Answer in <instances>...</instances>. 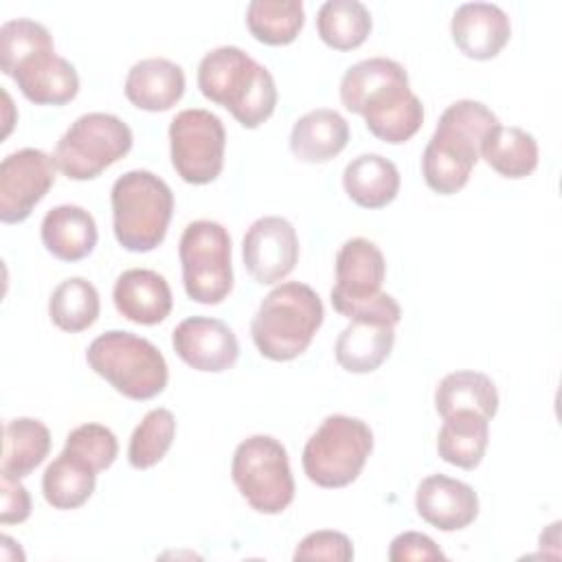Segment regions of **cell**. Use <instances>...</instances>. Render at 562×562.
Masks as SVG:
<instances>
[{"label": "cell", "instance_id": "obj_26", "mask_svg": "<svg viewBox=\"0 0 562 562\" xmlns=\"http://www.w3.org/2000/svg\"><path fill=\"white\" fill-rule=\"evenodd\" d=\"M435 408L441 417L457 411H474L492 419L498 411V391L481 371H452L435 389Z\"/></svg>", "mask_w": 562, "mask_h": 562}, {"label": "cell", "instance_id": "obj_39", "mask_svg": "<svg viewBox=\"0 0 562 562\" xmlns=\"http://www.w3.org/2000/svg\"><path fill=\"white\" fill-rule=\"evenodd\" d=\"M0 492H2V509H0V522H24L31 514V496L26 487L20 483V479H13L9 474L0 476Z\"/></svg>", "mask_w": 562, "mask_h": 562}, {"label": "cell", "instance_id": "obj_28", "mask_svg": "<svg viewBox=\"0 0 562 562\" xmlns=\"http://www.w3.org/2000/svg\"><path fill=\"white\" fill-rule=\"evenodd\" d=\"M50 450L48 428L33 417H18L4 424L2 439V474L13 479L29 476Z\"/></svg>", "mask_w": 562, "mask_h": 562}, {"label": "cell", "instance_id": "obj_36", "mask_svg": "<svg viewBox=\"0 0 562 562\" xmlns=\"http://www.w3.org/2000/svg\"><path fill=\"white\" fill-rule=\"evenodd\" d=\"M61 452L81 461L90 470L101 472L114 463L119 454V441L114 432L101 424H81L68 432Z\"/></svg>", "mask_w": 562, "mask_h": 562}, {"label": "cell", "instance_id": "obj_38", "mask_svg": "<svg viewBox=\"0 0 562 562\" xmlns=\"http://www.w3.org/2000/svg\"><path fill=\"white\" fill-rule=\"evenodd\" d=\"M391 562H406V560H446L443 551L435 544L432 538L419 531H404L393 538L389 549Z\"/></svg>", "mask_w": 562, "mask_h": 562}, {"label": "cell", "instance_id": "obj_24", "mask_svg": "<svg viewBox=\"0 0 562 562\" xmlns=\"http://www.w3.org/2000/svg\"><path fill=\"white\" fill-rule=\"evenodd\" d=\"M342 187L358 206L382 209L391 204L400 191V171L380 154H362L345 167Z\"/></svg>", "mask_w": 562, "mask_h": 562}, {"label": "cell", "instance_id": "obj_17", "mask_svg": "<svg viewBox=\"0 0 562 562\" xmlns=\"http://www.w3.org/2000/svg\"><path fill=\"white\" fill-rule=\"evenodd\" d=\"M450 33L465 57L485 61L505 48L512 24L507 13L492 2H465L454 11Z\"/></svg>", "mask_w": 562, "mask_h": 562}, {"label": "cell", "instance_id": "obj_20", "mask_svg": "<svg viewBox=\"0 0 562 562\" xmlns=\"http://www.w3.org/2000/svg\"><path fill=\"white\" fill-rule=\"evenodd\" d=\"M184 94V70L165 57L136 61L125 77V97L145 112H165Z\"/></svg>", "mask_w": 562, "mask_h": 562}, {"label": "cell", "instance_id": "obj_14", "mask_svg": "<svg viewBox=\"0 0 562 562\" xmlns=\"http://www.w3.org/2000/svg\"><path fill=\"white\" fill-rule=\"evenodd\" d=\"M358 114L375 138L391 145L406 143L424 123V105L408 88V77H404V81H389L373 90L358 108Z\"/></svg>", "mask_w": 562, "mask_h": 562}, {"label": "cell", "instance_id": "obj_3", "mask_svg": "<svg viewBox=\"0 0 562 562\" xmlns=\"http://www.w3.org/2000/svg\"><path fill=\"white\" fill-rule=\"evenodd\" d=\"M321 296L305 283L288 281L268 292L250 321L257 351L274 362L299 358L323 325Z\"/></svg>", "mask_w": 562, "mask_h": 562}, {"label": "cell", "instance_id": "obj_4", "mask_svg": "<svg viewBox=\"0 0 562 562\" xmlns=\"http://www.w3.org/2000/svg\"><path fill=\"white\" fill-rule=\"evenodd\" d=\"M110 200L114 237L125 250L149 252L162 244L173 213V193L162 178L127 171L114 180Z\"/></svg>", "mask_w": 562, "mask_h": 562}, {"label": "cell", "instance_id": "obj_27", "mask_svg": "<svg viewBox=\"0 0 562 562\" xmlns=\"http://www.w3.org/2000/svg\"><path fill=\"white\" fill-rule=\"evenodd\" d=\"M481 158L503 178H527L538 167V143L522 127L498 123L481 143Z\"/></svg>", "mask_w": 562, "mask_h": 562}, {"label": "cell", "instance_id": "obj_23", "mask_svg": "<svg viewBox=\"0 0 562 562\" xmlns=\"http://www.w3.org/2000/svg\"><path fill=\"white\" fill-rule=\"evenodd\" d=\"M349 140L347 121L329 108H318L303 114L290 134V151L301 162H327L336 158Z\"/></svg>", "mask_w": 562, "mask_h": 562}, {"label": "cell", "instance_id": "obj_8", "mask_svg": "<svg viewBox=\"0 0 562 562\" xmlns=\"http://www.w3.org/2000/svg\"><path fill=\"white\" fill-rule=\"evenodd\" d=\"M231 476L246 503L259 514H281L294 501L288 450L270 435H252L235 448Z\"/></svg>", "mask_w": 562, "mask_h": 562}, {"label": "cell", "instance_id": "obj_25", "mask_svg": "<svg viewBox=\"0 0 562 562\" xmlns=\"http://www.w3.org/2000/svg\"><path fill=\"white\" fill-rule=\"evenodd\" d=\"M490 419L474 411H457L443 417V426L437 435L439 457L457 468L474 470L487 450Z\"/></svg>", "mask_w": 562, "mask_h": 562}, {"label": "cell", "instance_id": "obj_19", "mask_svg": "<svg viewBox=\"0 0 562 562\" xmlns=\"http://www.w3.org/2000/svg\"><path fill=\"white\" fill-rule=\"evenodd\" d=\"M112 299L119 314L136 325H158L173 307L169 283L147 268H130L119 274Z\"/></svg>", "mask_w": 562, "mask_h": 562}, {"label": "cell", "instance_id": "obj_33", "mask_svg": "<svg viewBox=\"0 0 562 562\" xmlns=\"http://www.w3.org/2000/svg\"><path fill=\"white\" fill-rule=\"evenodd\" d=\"M176 437V417L167 408L149 411L140 424L134 428L127 446V461L136 470H147L156 465Z\"/></svg>", "mask_w": 562, "mask_h": 562}, {"label": "cell", "instance_id": "obj_9", "mask_svg": "<svg viewBox=\"0 0 562 562\" xmlns=\"http://www.w3.org/2000/svg\"><path fill=\"white\" fill-rule=\"evenodd\" d=\"M132 130L114 114L88 112L57 140L53 160L70 180H92L132 149Z\"/></svg>", "mask_w": 562, "mask_h": 562}, {"label": "cell", "instance_id": "obj_21", "mask_svg": "<svg viewBox=\"0 0 562 562\" xmlns=\"http://www.w3.org/2000/svg\"><path fill=\"white\" fill-rule=\"evenodd\" d=\"M393 342L395 325L356 318L338 334L334 356L349 373H371L391 356Z\"/></svg>", "mask_w": 562, "mask_h": 562}, {"label": "cell", "instance_id": "obj_11", "mask_svg": "<svg viewBox=\"0 0 562 562\" xmlns=\"http://www.w3.org/2000/svg\"><path fill=\"white\" fill-rule=\"evenodd\" d=\"M169 147L171 165L184 182L209 184L224 167V123L202 108L182 110L169 125Z\"/></svg>", "mask_w": 562, "mask_h": 562}, {"label": "cell", "instance_id": "obj_15", "mask_svg": "<svg viewBox=\"0 0 562 562\" xmlns=\"http://www.w3.org/2000/svg\"><path fill=\"white\" fill-rule=\"evenodd\" d=\"M176 353L195 371L222 373L237 362L239 342L233 329L209 316H191L178 323L171 334Z\"/></svg>", "mask_w": 562, "mask_h": 562}, {"label": "cell", "instance_id": "obj_12", "mask_svg": "<svg viewBox=\"0 0 562 562\" xmlns=\"http://www.w3.org/2000/svg\"><path fill=\"white\" fill-rule=\"evenodd\" d=\"M55 160L42 149L24 147L9 154L0 165V220L24 222L35 204L55 184Z\"/></svg>", "mask_w": 562, "mask_h": 562}, {"label": "cell", "instance_id": "obj_22", "mask_svg": "<svg viewBox=\"0 0 562 562\" xmlns=\"http://www.w3.org/2000/svg\"><path fill=\"white\" fill-rule=\"evenodd\" d=\"M94 217L77 204H59L42 220V244L61 261H79L97 246Z\"/></svg>", "mask_w": 562, "mask_h": 562}, {"label": "cell", "instance_id": "obj_10", "mask_svg": "<svg viewBox=\"0 0 562 562\" xmlns=\"http://www.w3.org/2000/svg\"><path fill=\"white\" fill-rule=\"evenodd\" d=\"M182 285L191 301L202 305L222 303L233 290L231 235L211 220L191 222L180 237Z\"/></svg>", "mask_w": 562, "mask_h": 562}, {"label": "cell", "instance_id": "obj_37", "mask_svg": "<svg viewBox=\"0 0 562 562\" xmlns=\"http://www.w3.org/2000/svg\"><path fill=\"white\" fill-rule=\"evenodd\" d=\"M353 558L351 540L331 529H321L307 533L299 547L294 549V560H334V562H349Z\"/></svg>", "mask_w": 562, "mask_h": 562}, {"label": "cell", "instance_id": "obj_29", "mask_svg": "<svg viewBox=\"0 0 562 562\" xmlns=\"http://www.w3.org/2000/svg\"><path fill=\"white\" fill-rule=\"evenodd\" d=\"M321 40L334 50H353L371 33V13L358 0H327L316 15Z\"/></svg>", "mask_w": 562, "mask_h": 562}, {"label": "cell", "instance_id": "obj_30", "mask_svg": "<svg viewBox=\"0 0 562 562\" xmlns=\"http://www.w3.org/2000/svg\"><path fill=\"white\" fill-rule=\"evenodd\" d=\"M305 22L301 0H252L246 24L255 40L268 46H285L296 40Z\"/></svg>", "mask_w": 562, "mask_h": 562}, {"label": "cell", "instance_id": "obj_18", "mask_svg": "<svg viewBox=\"0 0 562 562\" xmlns=\"http://www.w3.org/2000/svg\"><path fill=\"white\" fill-rule=\"evenodd\" d=\"M11 79L35 105H64L79 92V75L75 66L55 55V48L42 50L20 64Z\"/></svg>", "mask_w": 562, "mask_h": 562}, {"label": "cell", "instance_id": "obj_35", "mask_svg": "<svg viewBox=\"0 0 562 562\" xmlns=\"http://www.w3.org/2000/svg\"><path fill=\"white\" fill-rule=\"evenodd\" d=\"M408 77L402 64L386 57H369L347 68L340 79V101L349 112H358L360 103L380 86Z\"/></svg>", "mask_w": 562, "mask_h": 562}, {"label": "cell", "instance_id": "obj_16", "mask_svg": "<svg viewBox=\"0 0 562 562\" xmlns=\"http://www.w3.org/2000/svg\"><path fill=\"white\" fill-rule=\"evenodd\" d=\"M417 514L439 531H459L474 522L479 514L476 492L446 474L426 476L415 494Z\"/></svg>", "mask_w": 562, "mask_h": 562}, {"label": "cell", "instance_id": "obj_32", "mask_svg": "<svg viewBox=\"0 0 562 562\" xmlns=\"http://www.w3.org/2000/svg\"><path fill=\"white\" fill-rule=\"evenodd\" d=\"M101 301L97 288L83 277H70L61 281L48 299L50 321L70 334L83 331L99 318Z\"/></svg>", "mask_w": 562, "mask_h": 562}, {"label": "cell", "instance_id": "obj_31", "mask_svg": "<svg viewBox=\"0 0 562 562\" xmlns=\"http://www.w3.org/2000/svg\"><path fill=\"white\" fill-rule=\"evenodd\" d=\"M97 472L72 459L66 452L48 463L42 476V492L50 507L55 509H77L94 492Z\"/></svg>", "mask_w": 562, "mask_h": 562}, {"label": "cell", "instance_id": "obj_7", "mask_svg": "<svg viewBox=\"0 0 562 562\" xmlns=\"http://www.w3.org/2000/svg\"><path fill=\"white\" fill-rule=\"evenodd\" d=\"M373 450L371 428L349 415H329L303 448V470L318 487H345L358 479Z\"/></svg>", "mask_w": 562, "mask_h": 562}, {"label": "cell", "instance_id": "obj_34", "mask_svg": "<svg viewBox=\"0 0 562 562\" xmlns=\"http://www.w3.org/2000/svg\"><path fill=\"white\" fill-rule=\"evenodd\" d=\"M55 48L48 29L35 20L18 18L0 26V68L7 77L33 55Z\"/></svg>", "mask_w": 562, "mask_h": 562}, {"label": "cell", "instance_id": "obj_1", "mask_svg": "<svg viewBox=\"0 0 562 562\" xmlns=\"http://www.w3.org/2000/svg\"><path fill=\"white\" fill-rule=\"evenodd\" d=\"M496 125V114L481 101L461 99L450 103L422 156L426 184L439 195L461 191L481 158V143Z\"/></svg>", "mask_w": 562, "mask_h": 562}, {"label": "cell", "instance_id": "obj_5", "mask_svg": "<svg viewBox=\"0 0 562 562\" xmlns=\"http://www.w3.org/2000/svg\"><path fill=\"white\" fill-rule=\"evenodd\" d=\"M386 261L382 250L364 239H347L336 255V285L331 288L334 310L349 318H369L397 325L402 310L391 294L382 292Z\"/></svg>", "mask_w": 562, "mask_h": 562}, {"label": "cell", "instance_id": "obj_2", "mask_svg": "<svg viewBox=\"0 0 562 562\" xmlns=\"http://www.w3.org/2000/svg\"><path fill=\"white\" fill-rule=\"evenodd\" d=\"M198 88L246 130L268 121L279 99L270 70L237 46H220L202 57Z\"/></svg>", "mask_w": 562, "mask_h": 562}, {"label": "cell", "instance_id": "obj_13", "mask_svg": "<svg viewBox=\"0 0 562 562\" xmlns=\"http://www.w3.org/2000/svg\"><path fill=\"white\" fill-rule=\"evenodd\" d=\"M241 257L248 274L257 283H279L299 261V237L294 226L279 215L255 220L244 235Z\"/></svg>", "mask_w": 562, "mask_h": 562}, {"label": "cell", "instance_id": "obj_6", "mask_svg": "<svg viewBox=\"0 0 562 562\" xmlns=\"http://www.w3.org/2000/svg\"><path fill=\"white\" fill-rule=\"evenodd\" d=\"M86 360L114 391L138 402L162 393L169 380L167 362L158 347L132 331L112 329L97 336L86 351Z\"/></svg>", "mask_w": 562, "mask_h": 562}]
</instances>
